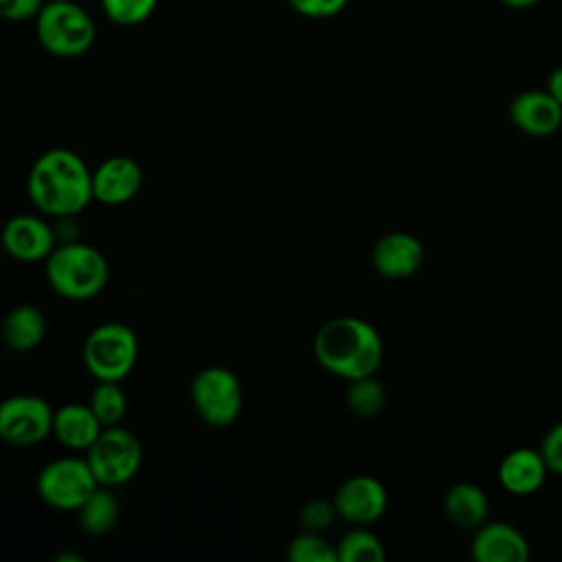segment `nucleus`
Returning a JSON list of instances; mask_svg holds the SVG:
<instances>
[{"label":"nucleus","mask_w":562,"mask_h":562,"mask_svg":"<svg viewBox=\"0 0 562 562\" xmlns=\"http://www.w3.org/2000/svg\"><path fill=\"white\" fill-rule=\"evenodd\" d=\"M26 191L42 215L55 220L79 215L92 202V169L79 154L55 147L31 165Z\"/></svg>","instance_id":"1"},{"label":"nucleus","mask_w":562,"mask_h":562,"mask_svg":"<svg viewBox=\"0 0 562 562\" xmlns=\"http://www.w3.org/2000/svg\"><path fill=\"white\" fill-rule=\"evenodd\" d=\"M382 353L378 329L358 316H336L323 323L314 336L318 364L347 382L373 375L382 364Z\"/></svg>","instance_id":"2"},{"label":"nucleus","mask_w":562,"mask_h":562,"mask_svg":"<svg viewBox=\"0 0 562 562\" xmlns=\"http://www.w3.org/2000/svg\"><path fill=\"white\" fill-rule=\"evenodd\" d=\"M48 285L61 299L88 301L97 296L110 277L105 257L86 241H61L44 259Z\"/></svg>","instance_id":"3"},{"label":"nucleus","mask_w":562,"mask_h":562,"mask_svg":"<svg viewBox=\"0 0 562 562\" xmlns=\"http://www.w3.org/2000/svg\"><path fill=\"white\" fill-rule=\"evenodd\" d=\"M35 37L46 53L70 59L92 48L97 26L92 15L72 0L44 2L35 15Z\"/></svg>","instance_id":"4"},{"label":"nucleus","mask_w":562,"mask_h":562,"mask_svg":"<svg viewBox=\"0 0 562 562\" xmlns=\"http://www.w3.org/2000/svg\"><path fill=\"white\" fill-rule=\"evenodd\" d=\"M83 367L94 380H125L138 358V338L125 323L108 321L90 329L81 349Z\"/></svg>","instance_id":"5"},{"label":"nucleus","mask_w":562,"mask_h":562,"mask_svg":"<svg viewBox=\"0 0 562 562\" xmlns=\"http://www.w3.org/2000/svg\"><path fill=\"white\" fill-rule=\"evenodd\" d=\"M86 461L99 485L116 487L136 476L143 461V448L138 437L121 424L105 426L86 450Z\"/></svg>","instance_id":"6"},{"label":"nucleus","mask_w":562,"mask_h":562,"mask_svg":"<svg viewBox=\"0 0 562 562\" xmlns=\"http://www.w3.org/2000/svg\"><path fill=\"white\" fill-rule=\"evenodd\" d=\"M191 404L198 417L213 428H226L237 422L244 404L241 382L226 367H204L191 382Z\"/></svg>","instance_id":"7"},{"label":"nucleus","mask_w":562,"mask_h":562,"mask_svg":"<svg viewBox=\"0 0 562 562\" xmlns=\"http://www.w3.org/2000/svg\"><path fill=\"white\" fill-rule=\"evenodd\" d=\"M97 485L86 457H57L48 461L35 479L37 496L46 505L64 512H77Z\"/></svg>","instance_id":"8"},{"label":"nucleus","mask_w":562,"mask_h":562,"mask_svg":"<svg viewBox=\"0 0 562 562\" xmlns=\"http://www.w3.org/2000/svg\"><path fill=\"white\" fill-rule=\"evenodd\" d=\"M53 413L40 395H9L0 402V439L18 448L42 443L53 435Z\"/></svg>","instance_id":"9"},{"label":"nucleus","mask_w":562,"mask_h":562,"mask_svg":"<svg viewBox=\"0 0 562 562\" xmlns=\"http://www.w3.org/2000/svg\"><path fill=\"white\" fill-rule=\"evenodd\" d=\"M2 250L22 263L44 261L57 246L55 228L42 215L20 213L4 222L0 231Z\"/></svg>","instance_id":"10"},{"label":"nucleus","mask_w":562,"mask_h":562,"mask_svg":"<svg viewBox=\"0 0 562 562\" xmlns=\"http://www.w3.org/2000/svg\"><path fill=\"white\" fill-rule=\"evenodd\" d=\"M331 501L338 518L345 522L371 525L386 512L389 494L375 476L356 474L338 485Z\"/></svg>","instance_id":"11"},{"label":"nucleus","mask_w":562,"mask_h":562,"mask_svg":"<svg viewBox=\"0 0 562 562\" xmlns=\"http://www.w3.org/2000/svg\"><path fill=\"white\" fill-rule=\"evenodd\" d=\"M143 184L140 165L130 156H110L92 169V200L119 206L136 198Z\"/></svg>","instance_id":"12"},{"label":"nucleus","mask_w":562,"mask_h":562,"mask_svg":"<svg viewBox=\"0 0 562 562\" xmlns=\"http://www.w3.org/2000/svg\"><path fill=\"white\" fill-rule=\"evenodd\" d=\"M373 268L386 279L413 277L424 263V244L404 231L382 235L371 248Z\"/></svg>","instance_id":"13"},{"label":"nucleus","mask_w":562,"mask_h":562,"mask_svg":"<svg viewBox=\"0 0 562 562\" xmlns=\"http://www.w3.org/2000/svg\"><path fill=\"white\" fill-rule=\"evenodd\" d=\"M470 553L479 562H525L529 542L514 525L494 520L474 529Z\"/></svg>","instance_id":"14"},{"label":"nucleus","mask_w":562,"mask_h":562,"mask_svg":"<svg viewBox=\"0 0 562 562\" xmlns=\"http://www.w3.org/2000/svg\"><path fill=\"white\" fill-rule=\"evenodd\" d=\"M509 119L529 136H549L562 127V105L547 90H525L512 99Z\"/></svg>","instance_id":"15"},{"label":"nucleus","mask_w":562,"mask_h":562,"mask_svg":"<svg viewBox=\"0 0 562 562\" xmlns=\"http://www.w3.org/2000/svg\"><path fill=\"white\" fill-rule=\"evenodd\" d=\"M547 472L540 450L516 448L503 457L498 465V481L509 494L529 496L540 490Z\"/></svg>","instance_id":"16"},{"label":"nucleus","mask_w":562,"mask_h":562,"mask_svg":"<svg viewBox=\"0 0 562 562\" xmlns=\"http://www.w3.org/2000/svg\"><path fill=\"white\" fill-rule=\"evenodd\" d=\"M105 426L88 404H64L53 413V437L68 450H88Z\"/></svg>","instance_id":"17"},{"label":"nucleus","mask_w":562,"mask_h":562,"mask_svg":"<svg viewBox=\"0 0 562 562\" xmlns=\"http://www.w3.org/2000/svg\"><path fill=\"white\" fill-rule=\"evenodd\" d=\"M46 336V316L37 305L22 303L7 312L0 325V338L7 349L29 353L42 345Z\"/></svg>","instance_id":"18"},{"label":"nucleus","mask_w":562,"mask_h":562,"mask_svg":"<svg viewBox=\"0 0 562 562\" xmlns=\"http://www.w3.org/2000/svg\"><path fill=\"white\" fill-rule=\"evenodd\" d=\"M443 512L448 520L459 529H476L487 516L485 492L468 481L454 483L443 496Z\"/></svg>","instance_id":"19"},{"label":"nucleus","mask_w":562,"mask_h":562,"mask_svg":"<svg viewBox=\"0 0 562 562\" xmlns=\"http://www.w3.org/2000/svg\"><path fill=\"white\" fill-rule=\"evenodd\" d=\"M79 525L88 536H105L119 522V501L110 487L97 485L79 505Z\"/></svg>","instance_id":"20"},{"label":"nucleus","mask_w":562,"mask_h":562,"mask_svg":"<svg viewBox=\"0 0 562 562\" xmlns=\"http://www.w3.org/2000/svg\"><path fill=\"white\" fill-rule=\"evenodd\" d=\"M345 404L360 419H369L382 413L386 404V393L380 380H375V373L349 380V386L345 391Z\"/></svg>","instance_id":"21"},{"label":"nucleus","mask_w":562,"mask_h":562,"mask_svg":"<svg viewBox=\"0 0 562 562\" xmlns=\"http://www.w3.org/2000/svg\"><path fill=\"white\" fill-rule=\"evenodd\" d=\"M336 558L338 562H382L384 547L373 531L358 525L336 542Z\"/></svg>","instance_id":"22"},{"label":"nucleus","mask_w":562,"mask_h":562,"mask_svg":"<svg viewBox=\"0 0 562 562\" xmlns=\"http://www.w3.org/2000/svg\"><path fill=\"white\" fill-rule=\"evenodd\" d=\"M88 406L103 426H116L127 413V397L119 382L97 380V386L90 391Z\"/></svg>","instance_id":"23"},{"label":"nucleus","mask_w":562,"mask_h":562,"mask_svg":"<svg viewBox=\"0 0 562 562\" xmlns=\"http://www.w3.org/2000/svg\"><path fill=\"white\" fill-rule=\"evenodd\" d=\"M288 560L292 562H338L336 544L323 533L303 529L288 544Z\"/></svg>","instance_id":"24"},{"label":"nucleus","mask_w":562,"mask_h":562,"mask_svg":"<svg viewBox=\"0 0 562 562\" xmlns=\"http://www.w3.org/2000/svg\"><path fill=\"white\" fill-rule=\"evenodd\" d=\"M158 0H101L105 18L116 26L143 24L156 9Z\"/></svg>","instance_id":"25"},{"label":"nucleus","mask_w":562,"mask_h":562,"mask_svg":"<svg viewBox=\"0 0 562 562\" xmlns=\"http://www.w3.org/2000/svg\"><path fill=\"white\" fill-rule=\"evenodd\" d=\"M336 518H338V514H336L334 501H327V498H312L299 512L301 529L318 531V533L329 529Z\"/></svg>","instance_id":"26"},{"label":"nucleus","mask_w":562,"mask_h":562,"mask_svg":"<svg viewBox=\"0 0 562 562\" xmlns=\"http://www.w3.org/2000/svg\"><path fill=\"white\" fill-rule=\"evenodd\" d=\"M538 450H540V454H542V459H544L547 470L562 476V422L553 424V426L544 432V437H542Z\"/></svg>","instance_id":"27"},{"label":"nucleus","mask_w":562,"mask_h":562,"mask_svg":"<svg viewBox=\"0 0 562 562\" xmlns=\"http://www.w3.org/2000/svg\"><path fill=\"white\" fill-rule=\"evenodd\" d=\"M349 0H288V4L303 18L325 20L338 15Z\"/></svg>","instance_id":"28"},{"label":"nucleus","mask_w":562,"mask_h":562,"mask_svg":"<svg viewBox=\"0 0 562 562\" xmlns=\"http://www.w3.org/2000/svg\"><path fill=\"white\" fill-rule=\"evenodd\" d=\"M46 0H0V18L11 22H24L40 13Z\"/></svg>","instance_id":"29"},{"label":"nucleus","mask_w":562,"mask_h":562,"mask_svg":"<svg viewBox=\"0 0 562 562\" xmlns=\"http://www.w3.org/2000/svg\"><path fill=\"white\" fill-rule=\"evenodd\" d=\"M547 92L562 105V66H558L547 81Z\"/></svg>","instance_id":"30"},{"label":"nucleus","mask_w":562,"mask_h":562,"mask_svg":"<svg viewBox=\"0 0 562 562\" xmlns=\"http://www.w3.org/2000/svg\"><path fill=\"white\" fill-rule=\"evenodd\" d=\"M505 7H509V9H529V7H533V4H538L540 0H501Z\"/></svg>","instance_id":"31"},{"label":"nucleus","mask_w":562,"mask_h":562,"mask_svg":"<svg viewBox=\"0 0 562 562\" xmlns=\"http://www.w3.org/2000/svg\"><path fill=\"white\" fill-rule=\"evenodd\" d=\"M46 2H61V0H46Z\"/></svg>","instance_id":"32"}]
</instances>
